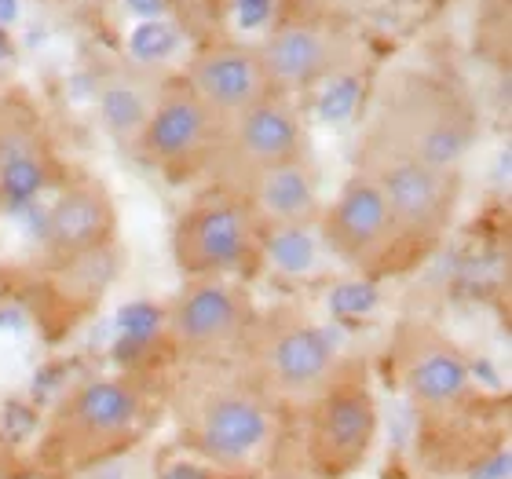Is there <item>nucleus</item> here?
Returning a JSON list of instances; mask_svg holds the SVG:
<instances>
[{"mask_svg":"<svg viewBox=\"0 0 512 479\" xmlns=\"http://www.w3.org/2000/svg\"><path fill=\"white\" fill-rule=\"evenodd\" d=\"M235 362L256 384V392L293 425L311 399L330 384L333 373L341 370L344 355L304 308L275 304L264 311L256 308Z\"/></svg>","mask_w":512,"mask_h":479,"instance_id":"nucleus-5","label":"nucleus"},{"mask_svg":"<svg viewBox=\"0 0 512 479\" xmlns=\"http://www.w3.org/2000/svg\"><path fill=\"white\" fill-rule=\"evenodd\" d=\"M176 366L165 381V414L180 450L216 479H253L293 425L256 392L235 359Z\"/></svg>","mask_w":512,"mask_h":479,"instance_id":"nucleus-1","label":"nucleus"},{"mask_svg":"<svg viewBox=\"0 0 512 479\" xmlns=\"http://www.w3.org/2000/svg\"><path fill=\"white\" fill-rule=\"evenodd\" d=\"M256 304L238 278H183L165 308V344L176 362H227L235 359Z\"/></svg>","mask_w":512,"mask_h":479,"instance_id":"nucleus-11","label":"nucleus"},{"mask_svg":"<svg viewBox=\"0 0 512 479\" xmlns=\"http://www.w3.org/2000/svg\"><path fill=\"white\" fill-rule=\"evenodd\" d=\"M4 92H8V85H4V77H0V99H4Z\"/></svg>","mask_w":512,"mask_h":479,"instance_id":"nucleus-22","label":"nucleus"},{"mask_svg":"<svg viewBox=\"0 0 512 479\" xmlns=\"http://www.w3.org/2000/svg\"><path fill=\"white\" fill-rule=\"evenodd\" d=\"M483 118L476 99L436 70H395L377 88L363 136L421 158L436 169L465 172L480 143Z\"/></svg>","mask_w":512,"mask_h":479,"instance_id":"nucleus-4","label":"nucleus"},{"mask_svg":"<svg viewBox=\"0 0 512 479\" xmlns=\"http://www.w3.org/2000/svg\"><path fill=\"white\" fill-rule=\"evenodd\" d=\"M118 253L96 256V260H81V264H33L30 286H26V304L44 333V341H66L92 311L103 304L107 289L114 286L118 275Z\"/></svg>","mask_w":512,"mask_h":479,"instance_id":"nucleus-16","label":"nucleus"},{"mask_svg":"<svg viewBox=\"0 0 512 479\" xmlns=\"http://www.w3.org/2000/svg\"><path fill=\"white\" fill-rule=\"evenodd\" d=\"M267 231L246 194L202 183L172 224V264L183 278H242L264 264Z\"/></svg>","mask_w":512,"mask_h":479,"instance_id":"nucleus-7","label":"nucleus"},{"mask_svg":"<svg viewBox=\"0 0 512 479\" xmlns=\"http://www.w3.org/2000/svg\"><path fill=\"white\" fill-rule=\"evenodd\" d=\"M512 0H483L480 19H476V48L487 63L498 59V66H509V41H512Z\"/></svg>","mask_w":512,"mask_h":479,"instance_id":"nucleus-20","label":"nucleus"},{"mask_svg":"<svg viewBox=\"0 0 512 479\" xmlns=\"http://www.w3.org/2000/svg\"><path fill=\"white\" fill-rule=\"evenodd\" d=\"M355 169L377 183L395 224L403 227V235L410 238L417 253L425 260L436 253L458 220L465 172L436 169L428 161L410 158L403 150L384 147L366 136L359 139V150H355Z\"/></svg>","mask_w":512,"mask_h":479,"instance_id":"nucleus-9","label":"nucleus"},{"mask_svg":"<svg viewBox=\"0 0 512 479\" xmlns=\"http://www.w3.org/2000/svg\"><path fill=\"white\" fill-rule=\"evenodd\" d=\"M0 304H4V278H0Z\"/></svg>","mask_w":512,"mask_h":479,"instance_id":"nucleus-23","label":"nucleus"},{"mask_svg":"<svg viewBox=\"0 0 512 479\" xmlns=\"http://www.w3.org/2000/svg\"><path fill=\"white\" fill-rule=\"evenodd\" d=\"M315 227L322 231L326 249L366 282L414 275L425 264V256L417 253L410 238L403 235V227L395 224L377 183L359 169H352L341 191L322 205Z\"/></svg>","mask_w":512,"mask_h":479,"instance_id":"nucleus-8","label":"nucleus"},{"mask_svg":"<svg viewBox=\"0 0 512 479\" xmlns=\"http://www.w3.org/2000/svg\"><path fill=\"white\" fill-rule=\"evenodd\" d=\"M165 414V381L147 370L88 373L55 395L33 465L59 479L88 476L125 458Z\"/></svg>","mask_w":512,"mask_h":479,"instance_id":"nucleus-2","label":"nucleus"},{"mask_svg":"<svg viewBox=\"0 0 512 479\" xmlns=\"http://www.w3.org/2000/svg\"><path fill=\"white\" fill-rule=\"evenodd\" d=\"M180 81L220 121H231L235 114L271 96L256 48L238 37H213V41L198 44L180 70Z\"/></svg>","mask_w":512,"mask_h":479,"instance_id":"nucleus-17","label":"nucleus"},{"mask_svg":"<svg viewBox=\"0 0 512 479\" xmlns=\"http://www.w3.org/2000/svg\"><path fill=\"white\" fill-rule=\"evenodd\" d=\"M253 479H319V476L304 465V458H300V450H297V439H293V432H289L286 443L278 447L275 458L267 461L264 469L256 472Z\"/></svg>","mask_w":512,"mask_h":479,"instance_id":"nucleus-21","label":"nucleus"},{"mask_svg":"<svg viewBox=\"0 0 512 479\" xmlns=\"http://www.w3.org/2000/svg\"><path fill=\"white\" fill-rule=\"evenodd\" d=\"M121 249V209L107 180L70 169L52 187L37 231V264H81Z\"/></svg>","mask_w":512,"mask_h":479,"instance_id":"nucleus-13","label":"nucleus"},{"mask_svg":"<svg viewBox=\"0 0 512 479\" xmlns=\"http://www.w3.org/2000/svg\"><path fill=\"white\" fill-rule=\"evenodd\" d=\"M55 139L48 121L22 88L0 99V202L22 205L52 191L63 172L55 169Z\"/></svg>","mask_w":512,"mask_h":479,"instance_id":"nucleus-15","label":"nucleus"},{"mask_svg":"<svg viewBox=\"0 0 512 479\" xmlns=\"http://www.w3.org/2000/svg\"><path fill=\"white\" fill-rule=\"evenodd\" d=\"M242 194H246L249 209L267 231V238L308 231V227L319 224L322 205H326L319 194V172H315L311 158L256 176L242 187Z\"/></svg>","mask_w":512,"mask_h":479,"instance_id":"nucleus-18","label":"nucleus"},{"mask_svg":"<svg viewBox=\"0 0 512 479\" xmlns=\"http://www.w3.org/2000/svg\"><path fill=\"white\" fill-rule=\"evenodd\" d=\"M381 436L370 370L363 362L344 359L330 384L293 421V439L304 465L319 479H352L363 469Z\"/></svg>","mask_w":512,"mask_h":479,"instance_id":"nucleus-6","label":"nucleus"},{"mask_svg":"<svg viewBox=\"0 0 512 479\" xmlns=\"http://www.w3.org/2000/svg\"><path fill=\"white\" fill-rule=\"evenodd\" d=\"M388 366L395 388L406 395L410 410L421 421V432L432 436V447H454L461 436V450L472 454L476 425H487V395L476 377L469 352L450 337L436 319L406 315L395 322L388 341ZM476 458V454H472Z\"/></svg>","mask_w":512,"mask_h":479,"instance_id":"nucleus-3","label":"nucleus"},{"mask_svg":"<svg viewBox=\"0 0 512 479\" xmlns=\"http://www.w3.org/2000/svg\"><path fill=\"white\" fill-rule=\"evenodd\" d=\"M264 66L271 96L297 99L341 81L363 63V48L352 26L333 22H289L275 19L253 44Z\"/></svg>","mask_w":512,"mask_h":479,"instance_id":"nucleus-12","label":"nucleus"},{"mask_svg":"<svg viewBox=\"0 0 512 479\" xmlns=\"http://www.w3.org/2000/svg\"><path fill=\"white\" fill-rule=\"evenodd\" d=\"M308 158L311 139L297 103L282 96H267L256 107L224 121L220 147H216L213 169H209L205 183L227 187V191H242L256 176Z\"/></svg>","mask_w":512,"mask_h":479,"instance_id":"nucleus-14","label":"nucleus"},{"mask_svg":"<svg viewBox=\"0 0 512 479\" xmlns=\"http://www.w3.org/2000/svg\"><path fill=\"white\" fill-rule=\"evenodd\" d=\"M224 121L183 85L180 74L165 81L150 103L147 118L139 121L136 154L172 187L205 183L220 147Z\"/></svg>","mask_w":512,"mask_h":479,"instance_id":"nucleus-10","label":"nucleus"},{"mask_svg":"<svg viewBox=\"0 0 512 479\" xmlns=\"http://www.w3.org/2000/svg\"><path fill=\"white\" fill-rule=\"evenodd\" d=\"M384 4H388V0H275V19L355 26V22L366 19V15H374Z\"/></svg>","mask_w":512,"mask_h":479,"instance_id":"nucleus-19","label":"nucleus"}]
</instances>
